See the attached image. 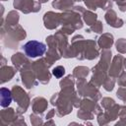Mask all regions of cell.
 Here are the masks:
<instances>
[{
  "mask_svg": "<svg viewBox=\"0 0 126 126\" xmlns=\"http://www.w3.org/2000/svg\"><path fill=\"white\" fill-rule=\"evenodd\" d=\"M52 74L56 77V78H61L64 74H65V70L62 66H57L52 70Z\"/></svg>",
  "mask_w": 126,
  "mask_h": 126,
  "instance_id": "3",
  "label": "cell"
},
{
  "mask_svg": "<svg viewBox=\"0 0 126 126\" xmlns=\"http://www.w3.org/2000/svg\"><path fill=\"white\" fill-rule=\"evenodd\" d=\"M1 106L3 107H6L8 106L11 101H12V94H11V92L6 89V88H2L1 89Z\"/></svg>",
  "mask_w": 126,
  "mask_h": 126,
  "instance_id": "2",
  "label": "cell"
},
{
  "mask_svg": "<svg viewBox=\"0 0 126 126\" xmlns=\"http://www.w3.org/2000/svg\"><path fill=\"white\" fill-rule=\"evenodd\" d=\"M23 49L26 53L27 56L29 57H38V56H41L45 50H46V46L44 43L40 42V41H37V40H30L28 41L24 46H23Z\"/></svg>",
  "mask_w": 126,
  "mask_h": 126,
  "instance_id": "1",
  "label": "cell"
}]
</instances>
